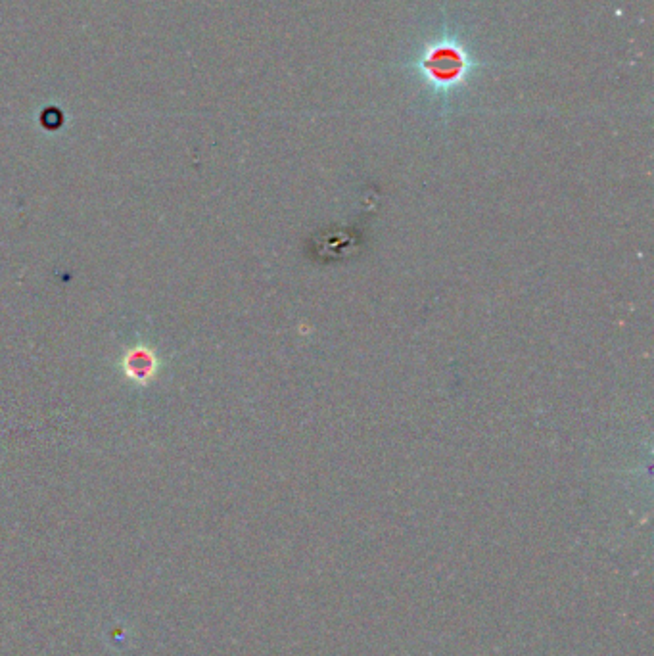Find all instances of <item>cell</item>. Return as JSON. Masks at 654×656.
<instances>
[{
    "label": "cell",
    "mask_w": 654,
    "mask_h": 656,
    "mask_svg": "<svg viewBox=\"0 0 654 656\" xmlns=\"http://www.w3.org/2000/svg\"><path fill=\"white\" fill-rule=\"evenodd\" d=\"M424 70L438 87H449L465 77L467 58L457 47L442 45L434 48L422 62V71Z\"/></svg>",
    "instance_id": "cell-1"
}]
</instances>
